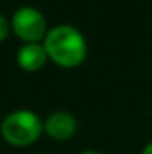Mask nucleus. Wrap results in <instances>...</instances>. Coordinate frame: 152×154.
<instances>
[{
  "mask_svg": "<svg viewBox=\"0 0 152 154\" xmlns=\"http://www.w3.org/2000/svg\"><path fill=\"white\" fill-rule=\"evenodd\" d=\"M43 48L48 59L61 68H75L82 65L88 54L82 32L72 25H57L50 29L43 39Z\"/></svg>",
  "mask_w": 152,
  "mask_h": 154,
  "instance_id": "nucleus-1",
  "label": "nucleus"
},
{
  "mask_svg": "<svg viewBox=\"0 0 152 154\" xmlns=\"http://www.w3.org/2000/svg\"><path fill=\"white\" fill-rule=\"evenodd\" d=\"M0 133L7 143L14 147H25L41 136L43 122L31 109H16L2 120Z\"/></svg>",
  "mask_w": 152,
  "mask_h": 154,
  "instance_id": "nucleus-2",
  "label": "nucleus"
},
{
  "mask_svg": "<svg viewBox=\"0 0 152 154\" xmlns=\"http://www.w3.org/2000/svg\"><path fill=\"white\" fill-rule=\"evenodd\" d=\"M11 29L13 32L25 43H39V39L47 36V18L36 7L22 5L14 11L11 18Z\"/></svg>",
  "mask_w": 152,
  "mask_h": 154,
  "instance_id": "nucleus-3",
  "label": "nucleus"
},
{
  "mask_svg": "<svg viewBox=\"0 0 152 154\" xmlns=\"http://www.w3.org/2000/svg\"><path fill=\"white\" fill-rule=\"evenodd\" d=\"M43 131L52 138V140H68L75 134L77 131V120L75 116L68 111H56L47 116L43 122Z\"/></svg>",
  "mask_w": 152,
  "mask_h": 154,
  "instance_id": "nucleus-4",
  "label": "nucleus"
},
{
  "mask_svg": "<svg viewBox=\"0 0 152 154\" xmlns=\"http://www.w3.org/2000/svg\"><path fill=\"white\" fill-rule=\"evenodd\" d=\"M47 61H48V56L43 45L39 43H25L16 54V63L25 72H38L47 65Z\"/></svg>",
  "mask_w": 152,
  "mask_h": 154,
  "instance_id": "nucleus-5",
  "label": "nucleus"
},
{
  "mask_svg": "<svg viewBox=\"0 0 152 154\" xmlns=\"http://www.w3.org/2000/svg\"><path fill=\"white\" fill-rule=\"evenodd\" d=\"M9 29H11V23H9V20L0 13V41H4V39L7 38V34H9Z\"/></svg>",
  "mask_w": 152,
  "mask_h": 154,
  "instance_id": "nucleus-6",
  "label": "nucleus"
},
{
  "mask_svg": "<svg viewBox=\"0 0 152 154\" xmlns=\"http://www.w3.org/2000/svg\"><path fill=\"white\" fill-rule=\"evenodd\" d=\"M141 154H152V142H150V143H147V145L143 147Z\"/></svg>",
  "mask_w": 152,
  "mask_h": 154,
  "instance_id": "nucleus-7",
  "label": "nucleus"
},
{
  "mask_svg": "<svg viewBox=\"0 0 152 154\" xmlns=\"http://www.w3.org/2000/svg\"><path fill=\"white\" fill-rule=\"evenodd\" d=\"M81 154H100V152H97V151H84V152H81Z\"/></svg>",
  "mask_w": 152,
  "mask_h": 154,
  "instance_id": "nucleus-8",
  "label": "nucleus"
}]
</instances>
